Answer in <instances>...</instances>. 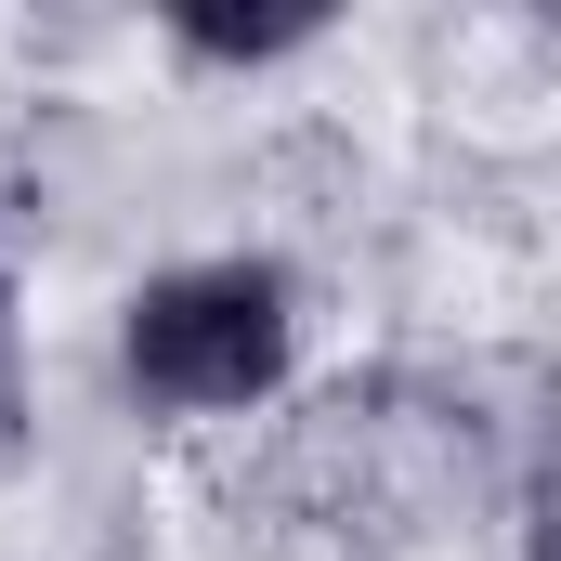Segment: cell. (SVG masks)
Listing matches in <instances>:
<instances>
[{
    "label": "cell",
    "instance_id": "obj_1",
    "mask_svg": "<svg viewBox=\"0 0 561 561\" xmlns=\"http://www.w3.org/2000/svg\"><path fill=\"white\" fill-rule=\"evenodd\" d=\"M287 275L275 262H196V275H157L118 327V366H131L144 405L170 419H222V405H262L287 379Z\"/></svg>",
    "mask_w": 561,
    "mask_h": 561
},
{
    "label": "cell",
    "instance_id": "obj_2",
    "mask_svg": "<svg viewBox=\"0 0 561 561\" xmlns=\"http://www.w3.org/2000/svg\"><path fill=\"white\" fill-rule=\"evenodd\" d=\"M327 13L300 0V13H170V39L183 53H209V66H262V53H300Z\"/></svg>",
    "mask_w": 561,
    "mask_h": 561
}]
</instances>
